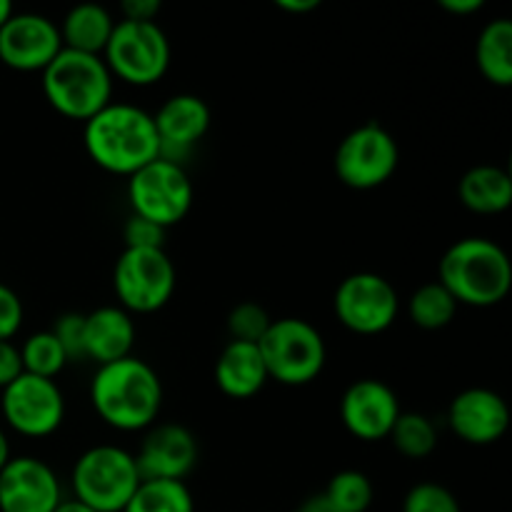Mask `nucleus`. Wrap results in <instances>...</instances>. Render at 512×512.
Returning a JSON list of instances; mask_svg holds the SVG:
<instances>
[{
  "instance_id": "1",
  "label": "nucleus",
  "mask_w": 512,
  "mask_h": 512,
  "mask_svg": "<svg viewBox=\"0 0 512 512\" xmlns=\"http://www.w3.org/2000/svg\"><path fill=\"white\" fill-rule=\"evenodd\" d=\"M90 403L110 428L138 433L153 428L163 408V383L145 360L128 355L115 363L98 365L90 383Z\"/></svg>"
},
{
  "instance_id": "2",
  "label": "nucleus",
  "mask_w": 512,
  "mask_h": 512,
  "mask_svg": "<svg viewBox=\"0 0 512 512\" xmlns=\"http://www.w3.org/2000/svg\"><path fill=\"white\" fill-rule=\"evenodd\" d=\"M83 145L98 168L133 175L160 158L153 115L130 103H110L85 123Z\"/></svg>"
},
{
  "instance_id": "3",
  "label": "nucleus",
  "mask_w": 512,
  "mask_h": 512,
  "mask_svg": "<svg viewBox=\"0 0 512 512\" xmlns=\"http://www.w3.org/2000/svg\"><path fill=\"white\" fill-rule=\"evenodd\" d=\"M438 283L458 305L493 308L508 298L512 263L503 248L490 238H463L440 258Z\"/></svg>"
},
{
  "instance_id": "4",
  "label": "nucleus",
  "mask_w": 512,
  "mask_h": 512,
  "mask_svg": "<svg viewBox=\"0 0 512 512\" xmlns=\"http://www.w3.org/2000/svg\"><path fill=\"white\" fill-rule=\"evenodd\" d=\"M43 93L60 115L88 123L113 103V75L103 55L63 48L43 70Z\"/></svg>"
},
{
  "instance_id": "5",
  "label": "nucleus",
  "mask_w": 512,
  "mask_h": 512,
  "mask_svg": "<svg viewBox=\"0 0 512 512\" xmlns=\"http://www.w3.org/2000/svg\"><path fill=\"white\" fill-rule=\"evenodd\" d=\"M73 498L95 512H123L140 485L133 453L118 445H95L73 465Z\"/></svg>"
},
{
  "instance_id": "6",
  "label": "nucleus",
  "mask_w": 512,
  "mask_h": 512,
  "mask_svg": "<svg viewBox=\"0 0 512 512\" xmlns=\"http://www.w3.org/2000/svg\"><path fill=\"white\" fill-rule=\"evenodd\" d=\"M268 378L288 388L308 385L323 373L325 340L315 325L303 318H278L258 343Z\"/></svg>"
},
{
  "instance_id": "7",
  "label": "nucleus",
  "mask_w": 512,
  "mask_h": 512,
  "mask_svg": "<svg viewBox=\"0 0 512 512\" xmlns=\"http://www.w3.org/2000/svg\"><path fill=\"white\" fill-rule=\"evenodd\" d=\"M110 75L135 88L155 85L170 68V40L158 23L115 20L103 50Z\"/></svg>"
},
{
  "instance_id": "8",
  "label": "nucleus",
  "mask_w": 512,
  "mask_h": 512,
  "mask_svg": "<svg viewBox=\"0 0 512 512\" xmlns=\"http://www.w3.org/2000/svg\"><path fill=\"white\" fill-rule=\"evenodd\" d=\"M175 265L165 248H125L113 268V288L120 308L128 313H155L165 308L175 293Z\"/></svg>"
},
{
  "instance_id": "9",
  "label": "nucleus",
  "mask_w": 512,
  "mask_h": 512,
  "mask_svg": "<svg viewBox=\"0 0 512 512\" xmlns=\"http://www.w3.org/2000/svg\"><path fill=\"white\" fill-rule=\"evenodd\" d=\"M128 200L133 215L168 230L193 208V183L183 165L158 158L130 175Z\"/></svg>"
},
{
  "instance_id": "10",
  "label": "nucleus",
  "mask_w": 512,
  "mask_h": 512,
  "mask_svg": "<svg viewBox=\"0 0 512 512\" xmlns=\"http://www.w3.org/2000/svg\"><path fill=\"white\" fill-rule=\"evenodd\" d=\"M400 163L398 140L380 123L350 130L335 150V175L353 190H373L388 183Z\"/></svg>"
},
{
  "instance_id": "11",
  "label": "nucleus",
  "mask_w": 512,
  "mask_h": 512,
  "mask_svg": "<svg viewBox=\"0 0 512 512\" xmlns=\"http://www.w3.org/2000/svg\"><path fill=\"white\" fill-rule=\"evenodd\" d=\"M340 325L358 335H380L395 323L398 290L378 273H353L338 285L333 300Z\"/></svg>"
},
{
  "instance_id": "12",
  "label": "nucleus",
  "mask_w": 512,
  "mask_h": 512,
  "mask_svg": "<svg viewBox=\"0 0 512 512\" xmlns=\"http://www.w3.org/2000/svg\"><path fill=\"white\" fill-rule=\"evenodd\" d=\"M3 418L25 438H48L63 425L65 398L55 380L23 373L3 390Z\"/></svg>"
},
{
  "instance_id": "13",
  "label": "nucleus",
  "mask_w": 512,
  "mask_h": 512,
  "mask_svg": "<svg viewBox=\"0 0 512 512\" xmlns=\"http://www.w3.org/2000/svg\"><path fill=\"white\" fill-rule=\"evenodd\" d=\"M60 50L58 25L40 13H13L0 28V60L20 73H43Z\"/></svg>"
},
{
  "instance_id": "14",
  "label": "nucleus",
  "mask_w": 512,
  "mask_h": 512,
  "mask_svg": "<svg viewBox=\"0 0 512 512\" xmlns=\"http://www.w3.org/2000/svg\"><path fill=\"white\" fill-rule=\"evenodd\" d=\"M398 395L383 380L363 378L350 385L340 400V420L353 438L365 443L385 440L400 418Z\"/></svg>"
},
{
  "instance_id": "15",
  "label": "nucleus",
  "mask_w": 512,
  "mask_h": 512,
  "mask_svg": "<svg viewBox=\"0 0 512 512\" xmlns=\"http://www.w3.org/2000/svg\"><path fill=\"white\" fill-rule=\"evenodd\" d=\"M60 500L58 475L43 460L20 455L0 470V512H53Z\"/></svg>"
},
{
  "instance_id": "16",
  "label": "nucleus",
  "mask_w": 512,
  "mask_h": 512,
  "mask_svg": "<svg viewBox=\"0 0 512 512\" xmlns=\"http://www.w3.org/2000/svg\"><path fill=\"white\" fill-rule=\"evenodd\" d=\"M140 480H180L185 483L198 463V440L185 425H153L140 443L138 455Z\"/></svg>"
},
{
  "instance_id": "17",
  "label": "nucleus",
  "mask_w": 512,
  "mask_h": 512,
  "mask_svg": "<svg viewBox=\"0 0 512 512\" xmlns=\"http://www.w3.org/2000/svg\"><path fill=\"white\" fill-rule=\"evenodd\" d=\"M213 115L208 103L193 93L170 95L153 115L155 133L160 140V158L183 165L195 145L208 135Z\"/></svg>"
},
{
  "instance_id": "18",
  "label": "nucleus",
  "mask_w": 512,
  "mask_h": 512,
  "mask_svg": "<svg viewBox=\"0 0 512 512\" xmlns=\"http://www.w3.org/2000/svg\"><path fill=\"white\" fill-rule=\"evenodd\" d=\"M448 425L463 443L483 448L508 433L510 408L495 390L468 388L450 403Z\"/></svg>"
},
{
  "instance_id": "19",
  "label": "nucleus",
  "mask_w": 512,
  "mask_h": 512,
  "mask_svg": "<svg viewBox=\"0 0 512 512\" xmlns=\"http://www.w3.org/2000/svg\"><path fill=\"white\" fill-rule=\"evenodd\" d=\"M133 315L120 305H103L85 315V360L98 365L115 363L133 355Z\"/></svg>"
},
{
  "instance_id": "20",
  "label": "nucleus",
  "mask_w": 512,
  "mask_h": 512,
  "mask_svg": "<svg viewBox=\"0 0 512 512\" xmlns=\"http://www.w3.org/2000/svg\"><path fill=\"white\" fill-rule=\"evenodd\" d=\"M268 370H265L263 355L258 345L235 343L230 340L215 363V383L220 393L233 400H248L263 390L268 383Z\"/></svg>"
},
{
  "instance_id": "21",
  "label": "nucleus",
  "mask_w": 512,
  "mask_h": 512,
  "mask_svg": "<svg viewBox=\"0 0 512 512\" xmlns=\"http://www.w3.org/2000/svg\"><path fill=\"white\" fill-rule=\"evenodd\" d=\"M115 18L108 8L98 3H83L68 10L63 23L58 25L63 48L78 50V53L103 55L110 35H113Z\"/></svg>"
},
{
  "instance_id": "22",
  "label": "nucleus",
  "mask_w": 512,
  "mask_h": 512,
  "mask_svg": "<svg viewBox=\"0 0 512 512\" xmlns=\"http://www.w3.org/2000/svg\"><path fill=\"white\" fill-rule=\"evenodd\" d=\"M460 200L478 215H498L512 205V178L498 165H475L460 178Z\"/></svg>"
},
{
  "instance_id": "23",
  "label": "nucleus",
  "mask_w": 512,
  "mask_h": 512,
  "mask_svg": "<svg viewBox=\"0 0 512 512\" xmlns=\"http://www.w3.org/2000/svg\"><path fill=\"white\" fill-rule=\"evenodd\" d=\"M478 68L488 83L498 88L512 85V23L508 18L490 20L478 35L475 45Z\"/></svg>"
},
{
  "instance_id": "24",
  "label": "nucleus",
  "mask_w": 512,
  "mask_h": 512,
  "mask_svg": "<svg viewBox=\"0 0 512 512\" xmlns=\"http://www.w3.org/2000/svg\"><path fill=\"white\" fill-rule=\"evenodd\" d=\"M123 512H195V500L180 480H140Z\"/></svg>"
},
{
  "instance_id": "25",
  "label": "nucleus",
  "mask_w": 512,
  "mask_h": 512,
  "mask_svg": "<svg viewBox=\"0 0 512 512\" xmlns=\"http://www.w3.org/2000/svg\"><path fill=\"white\" fill-rule=\"evenodd\" d=\"M455 313H458V303L453 295L435 280V283H425L410 295L408 300V315L418 328L423 330H443L453 323Z\"/></svg>"
},
{
  "instance_id": "26",
  "label": "nucleus",
  "mask_w": 512,
  "mask_h": 512,
  "mask_svg": "<svg viewBox=\"0 0 512 512\" xmlns=\"http://www.w3.org/2000/svg\"><path fill=\"white\" fill-rule=\"evenodd\" d=\"M400 455L410 460H423L438 448V428L423 413H400L388 435Z\"/></svg>"
},
{
  "instance_id": "27",
  "label": "nucleus",
  "mask_w": 512,
  "mask_h": 512,
  "mask_svg": "<svg viewBox=\"0 0 512 512\" xmlns=\"http://www.w3.org/2000/svg\"><path fill=\"white\" fill-rule=\"evenodd\" d=\"M323 495L340 512H368L373 505L375 490L368 475L360 470H340L328 480Z\"/></svg>"
},
{
  "instance_id": "28",
  "label": "nucleus",
  "mask_w": 512,
  "mask_h": 512,
  "mask_svg": "<svg viewBox=\"0 0 512 512\" xmlns=\"http://www.w3.org/2000/svg\"><path fill=\"white\" fill-rule=\"evenodd\" d=\"M20 363H23V373L55 380V375L65 368L68 358H65L63 348L55 340V335L50 330H40V333L30 335L23 343V348H20Z\"/></svg>"
},
{
  "instance_id": "29",
  "label": "nucleus",
  "mask_w": 512,
  "mask_h": 512,
  "mask_svg": "<svg viewBox=\"0 0 512 512\" xmlns=\"http://www.w3.org/2000/svg\"><path fill=\"white\" fill-rule=\"evenodd\" d=\"M270 323H273V318L268 315V310L255 300L238 303L228 313V333L235 343L258 345L263 335L268 333Z\"/></svg>"
},
{
  "instance_id": "30",
  "label": "nucleus",
  "mask_w": 512,
  "mask_h": 512,
  "mask_svg": "<svg viewBox=\"0 0 512 512\" xmlns=\"http://www.w3.org/2000/svg\"><path fill=\"white\" fill-rule=\"evenodd\" d=\"M403 512H463L458 498L445 485L418 483L405 493Z\"/></svg>"
},
{
  "instance_id": "31",
  "label": "nucleus",
  "mask_w": 512,
  "mask_h": 512,
  "mask_svg": "<svg viewBox=\"0 0 512 512\" xmlns=\"http://www.w3.org/2000/svg\"><path fill=\"white\" fill-rule=\"evenodd\" d=\"M55 340L63 348L68 363H78L85 360V315L80 313H65L55 320L53 330Z\"/></svg>"
},
{
  "instance_id": "32",
  "label": "nucleus",
  "mask_w": 512,
  "mask_h": 512,
  "mask_svg": "<svg viewBox=\"0 0 512 512\" xmlns=\"http://www.w3.org/2000/svg\"><path fill=\"white\" fill-rule=\"evenodd\" d=\"M123 240L125 248L160 250L165 245V228L140 218V215H130L123 225Z\"/></svg>"
},
{
  "instance_id": "33",
  "label": "nucleus",
  "mask_w": 512,
  "mask_h": 512,
  "mask_svg": "<svg viewBox=\"0 0 512 512\" xmlns=\"http://www.w3.org/2000/svg\"><path fill=\"white\" fill-rule=\"evenodd\" d=\"M23 325V303L18 293L0 283V340H13Z\"/></svg>"
},
{
  "instance_id": "34",
  "label": "nucleus",
  "mask_w": 512,
  "mask_h": 512,
  "mask_svg": "<svg viewBox=\"0 0 512 512\" xmlns=\"http://www.w3.org/2000/svg\"><path fill=\"white\" fill-rule=\"evenodd\" d=\"M23 375V363H20V348L10 340H0V390L8 388L15 378Z\"/></svg>"
},
{
  "instance_id": "35",
  "label": "nucleus",
  "mask_w": 512,
  "mask_h": 512,
  "mask_svg": "<svg viewBox=\"0 0 512 512\" xmlns=\"http://www.w3.org/2000/svg\"><path fill=\"white\" fill-rule=\"evenodd\" d=\"M120 13H123V20L155 23L160 13V0H123Z\"/></svg>"
},
{
  "instance_id": "36",
  "label": "nucleus",
  "mask_w": 512,
  "mask_h": 512,
  "mask_svg": "<svg viewBox=\"0 0 512 512\" xmlns=\"http://www.w3.org/2000/svg\"><path fill=\"white\" fill-rule=\"evenodd\" d=\"M483 0H440V8L453 15H470L483 10Z\"/></svg>"
},
{
  "instance_id": "37",
  "label": "nucleus",
  "mask_w": 512,
  "mask_h": 512,
  "mask_svg": "<svg viewBox=\"0 0 512 512\" xmlns=\"http://www.w3.org/2000/svg\"><path fill=\"white\" fill-rule=\"evenodd\" d=\"M318 5V0H278V8L285 13H310Z\"/></svg>"
},
{
  "instance_id": "38",
  "label": "nucleus",
  "mask_w": 512,
  "mask_h": 512,
  "mask_svg": "<svg viewBox=\"0 0 512 512\" xmlns=\"http://www.w3.org/2000/svg\"><path fill=\"white\" fill-rule=\"evenodd\" d=\"M295 512H340V510H335L333 505H330L328 500H325V495L320 493V495H315V498L305 500V503L300 505V508L295 510Z\"/></svg>"
},
{
  "instance_id": "39",
  "label": "nucleus",
  "mask_w": 512,
  "mask_h": 512,
  "mask_svg": "<svg viewBox=\"0 0 512 512\" xmlns=\"http://www.w3.org/2000/svg\"><path fill=\"white\" fill-rule=\"evenodd\" d=\"M53 512H95V510H90L88 505H83L75 498H63Z\"/></svg>"
},
{
  "instance_id": "40",
  "label": "nucleus",
  "mask_w": 512,
  "mask_h": 512,
  "mask_svg": "<svg viewBox=\"0 0 512 512\" xmlns=\"http://www.w3.org/2000/svg\"><path fill=\"white\" fill-rule=\"evenodd\" d=\"M10 458H13V455H10V443L8 438H5L3 430H0V470H3V465L8 463Z\"/></svg>"
},
{
  "instance_id": "41",
  "label": "nucleus",
  "mask_w": 512,
  "mask_h": 512,
  "mask_svg": "<svg viewBox=\"0 0 512 512\" xmlns=\"http://www.w3.org/2000/svg\"><path fill=\"white\" fill-rule=\"evenodd\" d=\"M15 10H13V5L8 3V0H0V28H3L5 23H8V18L10 15H13Z\"/></svg>"
}]
</instances>
